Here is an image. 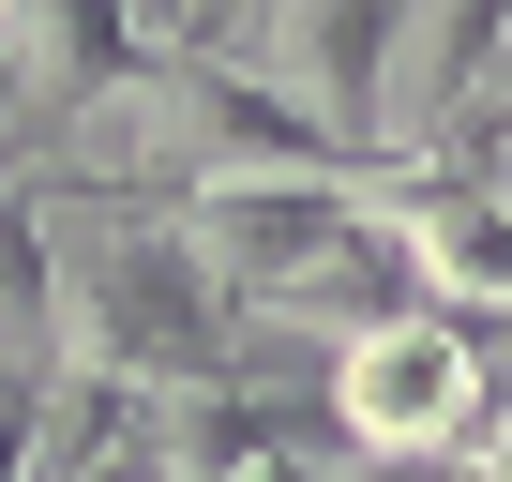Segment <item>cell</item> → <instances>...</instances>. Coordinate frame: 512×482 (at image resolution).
Listing matches in <instances>:
<instances>
[{
    "instance_id": "cell-1",
    "label": "cell",
    "mask_w": 512,
    "mask_h": 482,
    "mask_svg": "<svg viewBox=\"0 0 512 482\" xmlns=\"http://www.w3.org/2000/svg\"><path fill=\"white\" fill-rule=\"evenodd\" d=\"M362 211L392 226V257H407L422 302H452V317H512V196L482 181V151L362 166Z\"/></svg>"
},
{
    "instance_id": "cell-2",
    "label": "cell",
    "mask_w": 512,
    "mask_h": 482,
    "mask_svg": "<svg viewBox=\"0 0 512 482\" xmlns=\"http://www.w3.org/2000/svg\"><path fill=\"white\" fill-rule=\"evenodd\" d=\"M392 46H407V0H272L256 31V76H272L317 136H347V166L392 121Z\"/></svg>"
},
{
    "instance_id": "cell-3",
    "label": "cell",
    "mask_w": 512,
    "mask_h": 482,
    "mask_svg": "<svg viewBox=\"0 0 512 482\" xmlns=\"http://www.w3.org/2000/svg\"><path fill=\"white\" fill-rule=\"evenodd\" d=\"M482 181H497V196H512V121H497V136H482Z\"/></svg>"
},
{
    "instance_id": "cell-4",
    "label": "cell",
    "mask_w": 512,
    "mask_h": 482,
    "mask_svg": "<svg viewBox=\"0 0 512 482\" xmlns=\"http://www.w3.org/2000/svg\"><path fill=\"white\" fill-rule=\"evenodd\" d=\"M0 121H16V91H0Z\"/></svg>"
}]
</instances>
